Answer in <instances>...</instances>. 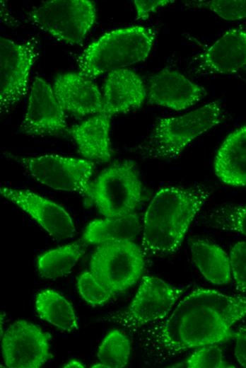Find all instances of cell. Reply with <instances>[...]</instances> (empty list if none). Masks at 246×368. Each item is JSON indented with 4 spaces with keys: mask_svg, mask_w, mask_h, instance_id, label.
Here are the masks:
<instances>
[{
    "mask_svg": "<svg viewBox=\"0 0 246 368\" xmlns=\"http://www.w3.org/2000/svg\"><path fill=\"white\" fill-rule=\"evenodd\" d=\"M214 171L224 183L246 186V125L224 140L215 158Z\"/></svg>",
    "mask_w": 246,
    "mask_h": 368,
    "instance_id": "cell-19",
    "label": "cell"
},
{
    "mask_svg": "<svg viewBox=\"0 0 246 368\" xmlns=\"http://www.w3.org/2000/svg\"><path fill=\"white\" fill-rule=\"evenodd\" d=\"M92 367H103V368H107L104 364L100 362L98 364H94L91 366Z\"/></svg>",
    "mask_w": 246,
    "mask_h": 368,
    "instance_id": "cell-33",
    "label": "cell"
},
{
    "mask_svg": "<svg viewBox=\"0 0 246 368\" xmlns=\"http://www.w3.org/2000/svg\"><path fill=\"white\" fill-rule=\"evenodd\" d=\"M110 118L111 116L100 113L68 130L78 151L88 160L107 162L110 159Z\"/></svg>",
    "mask_w": 246,
    "mask_h": 368,
    "instance_id": "cell-18",
    "label": "cell"
},
{
    "mask_svg": "<svg viewBox=\"0 0 246 368\" xmlns=\"http://www.w3.org/2000/svg\"><path fill=\"white\" fill-rule=\"evenodd\" d=\"M201 4L226 21H236L246 18V0H213L202 1Z\"/></svg>",
    "mask_w": 246,
    "mask_h": 368,
    "instance_id": "cell-28",
    "label": "cell"
},
{
    "mask_svg": "<svg viewBox=\"0 0 246 368\" xmlns=\"http://www.w3.org/2000/svg\"><path fill=\"white\" fill-rule=\"evenodd\" d=\"M20 130L32 136L57 135L66 130L64 110L56 98L53 88L40 76H36L33 82Z\"/></svg>",
    "mask_w": 246,
    "mask_h": 368,
    "instance_id": "cell-12",
    "label": "cell"
},
{
    "mask_svg": "<svg viewBox=\"0 0 246 368\" xmlns=\"http://www.w3.org/2000/svg\"><path fill=\"white\" fill-rule=\"evenodd\" d=\"M235 355L238 363L246 367V326L235 333Z\"/></svg>",
    "mask_w": 246,
    "mask_h": 368,
    "instance_id": "cell-31",
    "label": "cell"
},
{
    "mask_svg": "<svg viewBox=\"0 0 246 368\" xmlns=\"http://www.w3.org/2000/svg\"><path fill=\"white\" fill-rule=\"evenodd\" d=\"M77 284L81 297L92 306L102 305L115 294L99 282L90 271L82 272Z\"/></svg>",
    "mask_w": 246,
    "mask_h": 368,
    "instance_id": "cell-26",
    "label": "cell"
},
{
    "mask_svg": "<svg viewBox=\"0 0 246 368\" xmlns=\"http://www.w3.org/2000/svg\"><path fill=\"white\" fill-rule=\"evenodd\" d=\"M1 349L6 367L38 368L51 357V335L37 325L16 321L1 335Z\"/></svg>",
    "mask_w": 246,
    "mask_h": 368,
    "instance_id": "cell-11",
    "label": "cell"
},
{
    "mask_svg": "<svg viewBox=\"0 0 246 368\" xmlns=\"http://www.w3.org/2000/svg\"><path fill=\"white\" fill-rule=\"evenodd\" d=\"M53 91L62 108L76 115L102 113L103 96L98 86L78 72L59 74L54 79Z\"/></svg>",
    "mask_w": 246,
    "mask_h": 368,
    "instance_id": "cell-15",
    "label": "cell"
},
{
    "mask_svg": "<svg viewBox=\"0 0 246 368\" xmlns=\"http://www.w3.org/2000/svg\"><path fill=\"white\" fill-rule=\"evenodd\" d=\"M192 259L206 280L214 284H226L231 277L230 257L218 246L195 240L190 244Z\"/></svg>",
    "mask_w": 246,
    "mask_h": 368,
    "instance_id": "cell-21",
    "label": "cell"
},
{
    "mask_svg": "<svg viewBox=\"0 0 246 368\" xmlns=\"http://www.w3.org/2000/svg\"><path fill=\"white\" fill-rule=\"evenodd\" d=\"M85 253V246L80 242L69 243L50 250L38 257L37 270L47 279H55L69 274Z\"/></svg>",
    "mask_w": 246,
    "mask_h": 368,
    "instance_id": "cell-23",
    "label": "cell"
},
{
    "mask_svg": "<svg viewBox=\"0 0 246 368\" xmlns=\"http://www.w3.org/2000/svg\"><path fill=\"white\" fill-rule=\"evenodd\" d=\"M8 156L20 164L39 183L57 190L78 192L90 201L94 163L89 161L55 154L36 157Z\"/></svg>",
    "mask_w": 246,
    "mask_h": 368,
    "instance_id": "cell-6",
    "label": "cell"
},
{
    "mask_svg": "<svg viewBox=\"0 0 246 368\" xmlns=\"http://www.w3.org/2000/svg\"><path fill=\"white\" fill-rule=\"evenodd\" d=\"M230 262L236 289L246 292V242L235 243L230 251Z\"/></svg>",
    "mask_w": 246,
    "mask_h": 368,
    "instance_id": "cell-29",
    "label": "cell"
},
{
    "mask_svg": "<svg viewBox=\"0 0 246 368\" xmlns=\"http://www.w3.org/2000/svg\"><path fill=\"white\" fill-rule=\"evenodd\" d=\"M211 220L215 227L246 237V205L220 207L212 212Z\"/></svg>",
    "mask_w": 246,
    "mask_h": 368,
    "instance_id": "cell-25",
    "label": "cell"
},
{
    "mask_svg": "<svg viewBox=\"0 0 246 368\" xmlns=\"http://www.w3.org/2000/svg\"><path fill=\"white\" fill-rule=\"evenodd\" d=\"M246 67V29L225 33L198 58L197 72L231 74Z\"/></svg>",
    "mask_w": 246,
    "mask_h": 368,
    "instance_id": "cell-16",
    "label": "cell"
},
{
    "mask_svg": "<svg viewBox=\"0 0 246 368\" xmlns=\"http://www.w3.org/2000/svg\"><path fill=\"white\" fill-rule=\"evenodd\" d=\"M144 254L131 241L100 244L92 254L90 271L115 294L136 283L144 268Z\"/></svg>",
    "mask_w": 246,
    "mask_h": 368,
    "instance_id": "cell-7",
    "label": "cell"
},
{
    "mask_svg": "<svg viewBox=\"0 0 246 368\" xmlns=\"http://www.w3.org/2000/svg\"><path fill=\"white\" fill-rule=\"evenodd\" d=\"M209 196V191L201 187L168 186L159 190L144 218V254L159 255L175 252Z\"/></svg>",
    "mask_w": 246,
    "mask_h": 368,
    "instance_id": "cell-2",
    "label": "cell"
},
{
    "mask_svg": "<svg viewBox=\"0 0 246 368\" xmlns=\"http://www.w3.org/2000/svg\"><path fill=\"white\" fill-rule=\"evenodd\" d=\"M155 38L152 28L139 25L106 33L81 52L77 60L78 73L91 79L144 61Z\"/></svg>",
    "mask_w": 246,
    "mask_h": 368,
    "instance_id": "cell-3",
    "label": "cell"
},
{
    "mask_svg": "<svg viewBox=\"0 0 246 368\" xmlns=\"http://www.w3.org/2000/svg\"><path fill=\"white\" fill-rule=\"evenodd\" d=\"M28 20L57 40L81 45L94 24L96 11L89 0L43 1L28 14Z\"/></svg>",
    "mask_w": 246,
    "mask_h": 368,
    "instance_id": "cell-5",
    "label": "cell"
},
{
    "mask_svg": "<svg viewBox=\"0 0 246 368\" xmlns=\"http://www.w3.org/2000/svg\"><path fill=\"white\" fill-rule=\"evenodd\" d=\"M1 195L28 214L52 237L66 240L75 234L71 217L60 205L27 190L0 188Z\"/></svg>",
    "mask_w": 246,
    "mask_h": 368,
    "instance_id": "cell-13",
    "label": "cell"
},
{
    "mask_svg": "<svg viewBox=\"0 0 246 368\" xmlns=\"http://www.w3.org/2000/svg\"><path fill=\"white\" fill-rule=\"evenodd\" d=\"M153 276H144L129 306L112 315L110 321L127 328H135L165 318L183 293Z\"/></svg>",
    "mask_w": 246,
    "mask_h": 368,
    "instance_id": "cell-9",
    "label": "cell"
},
{
    "mask_svg": "<svg viewBox=\"0 0 246 368\" xmlns=\"http://www.w3.org/2000/svg\"><path fill=\"white\" fill-rule=\"evenodd\" d=\"M136 213L105 217L92 221L86 228L82 239L90 244H102L116 241H131L140 231Z\"/></svg>",
    "mask_w": 246,
    "mask_h": 368,
    "instance_id": "cell-20",
    "label": "cell"
},
{
    "mask_svg": "<svg viewBox=\"0 0 246 368\" xmlns=\"http://www.w3.org/2000/svg\"><path fill=\"white\" fill-rule=\"evenodd\" d=\"M141 198V183L134 163L129 161L103 170L93 186V200L105 217L133 213Z\"/></svg>",
    "mask_w": 246,
    "mask_h": 368,
    "instance_id": "cell-8",
    "label": "cell"
},
{
    "mask_svg": "<svg viewBox=\"0 0 246 368\" xmlns=\"http://www.w3.org/2000/svg\"><path fill=\"white\" fill-rule=\"evenodd\" d=\"M245 69L246 70V68Z\"/></svg>",
    "mask_w": 246,
    "mask_h": 368,
    "instance_id": "cell-34",
    "label": "cell"
},
{
    "mask_svg": "<svg viewBox=\"0 0 246 368\" xmlns=\"http://www.w3.org/2000/svg\"><path fill=\"white\" fill-rule=\"evenodd\" d=\"M64 367L83 368V367H85V365L78 360H72L69 361L66 364H64Z\"/></svg>",
    "mask_w": 246,
    "mask_h": 368,
    "instance_id": "cell-32",
    "label": "cell"
},
{
    "mask_svg": "<svg viewBox=\"0 0 246 368\" xmlns=\"http://www.w3.org/2000/svg\"><path fill=\"white\" fill-rule=\"evenodd\" d=\"M245 316L246 295L197 289L175 306L160 328V342L174 352L220 343Z\"/></svg>",
    "mask_w": 246,
    "mask_h": 368,
    "instance_id": "cell-1",
    "label": "cell"
},
{
    "mask_svg": "<svg viewBox=\"0 0 246 368\" xmlns=\"http://www.w3.org/2000/svg\"><path fill=\"white\" fill-rule=\"evenodd\" d=\"M130 350V343L127 336L115 330L107 335L99 346L98 358L108 368H122L129 362Z\"/></svg>",
    "mask_w": 246,
    "mask_h": 368,
    "instance_id": "cell-24",
    "label": "cell"
},
{
    "mask_svg": "<svg viewBox=\"0 0 246 368\" xmlns=\"http://www.w3.org/2000/svg\"><path fill=\"white\" fill-rule=\"evenodd\" d=\"M224 117L221 105L212 101L183 115L162 118L137 151L150 159L177 158L192 140L219 125Z\"/></svg>",
    "mask_w": 246,
    "mask_h": 368,
    "instance_id": "cell-4",
    "label": "cell"
},
{
    "mask_svg": "<svg viewBox=\"0 0 246 368\" xmlns=\"http://www.w3.org/2000/svg\"><path fill=\"white\" fill-rule=\"evenodd\" d=\"M189 368L234 367L224 360L221 349L215 344L201 346L184 362Z\"/></svg>",
    "mask_w": 246,
    "mask_h": 368,
    "instance_id": "cell-27",
    "label": "cell"
},
{
    "mask_svg": "<svg viewBox=\"0 0 246 368\" xmlns=\"http://www.w3.org/2000/svg\"><path fill=\"white\" fill-rule=\"evenodd\" d=\"M174 1L168 0H154V1H146V0H135L134 1V6L136 10L137 18L145 20L149 15L163 7Z\"/></svg>",
    "mask_w": 246,
    "mask_h": 368,
    "instance_id": "cell-30",
    "label": "cell"
},
{
    "mask_svg": "<svg viewBox=\"0 0 246 368\" xmlns=\"http://www.w3.org/2000/svg\"><path fill=\"white\" fill-rule=\"evenodd\" d=\"M35 307L40 317L55 327L68 332L78 329L77 318L72 305L56 291H40L36 296Z\"/></svg>",
    "mask_w": 246,
    "mask_h": 368,
    "instance_id": "cell-22",
    "label": "cell"
},
{
    "mask_svg": "<svg viewBox=\"0 0 246 368\" xmlns=\"http://www.w3.org/2000/svg\"><path fill=\"white\" fill-rule=\"evenodd\" d=\"M146 97L140 76L127 69L108 73L104 86L103 114L112 116L139 108Z\"/></svg>",
    "mask_w": 246,
    "mask_h": 368,
    "instance_id": "cell-17",
    "label": "cell"
},
{
    "mask_svg": "<svg viewBox=\"0 0 246 368\" xmlns=\"http://www.w3.org/2000/svg\"><path fill=\"white\" fill-rule=\"evenodd\" d=\"M37 53L30 42L1 38L0 111L7 112L26 95L29 74Z\"/></svg>",
    "mask_w": 246,
    "mask_h": 368,
    "instance_id": "cell-10",
    "label": "cell"
},
{
    "mask_svg": "<svg viewBox=\"0 0 246 368\" xmlns=\"http://www.w3.org/2000/svg\"><path fill=\"white\" fill-rule=\"evenodd\" d=\"M148 94L151 104L181 110L200 101L207 92L181 73L163 69L149 78Z\"/></svg>",
    "mask_w": 246,
    "mask_h": 368,
    "instance_id": "cell-14",
    "label": "cell"
}]
</instances>
